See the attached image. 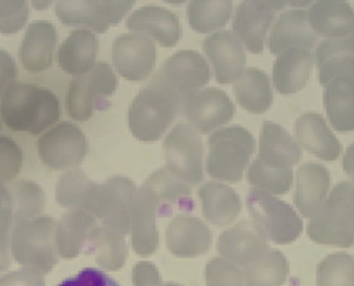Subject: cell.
<instances>
[{"label":"cell","mask_w":354,"mask_h":286,"mask_svg":"<svg viewBox=\"0 0 354 286\" xmlns=\"http://www.w3.org/2000/svg\"><path fill=\"white\" fill-rule=\"evenodd\" d=\"M181 108V102L167 91L147 84L131 103L129 128L142 140H156L169 128Z\"/></svg>","instance_id":"8992f818"},{"label":"cell","mask_w":354,"mask_h":286,"mask_svg":"<svg viewBox=\"0 0 354 286\" xmlns=\"http://www.w3.org/2000/svg\"><path fill=\"white\" fill-rule=\"evenodd\" d=\"M57 286H120L109 274L100 269L88 267L77 276L68 278Z\"/></svg>","instance_id":"836d02e7"},{"label":"cell","mask_w":354,"mask_h":286,"mask_svg":"<svg viewBox=\"0 0 354 286\" xmlns=\"http://www.w3.org/2000/svg\"><path fill=\"white\" fill-rule=\"evenodd\" d=\"M84 136L76 124L62 122L39 140V151L44 161L57 167L75 164L84 151Z\"/></svg>","instance_id":"5bb4252c"},{"label":"cell","mask_w":354,"mask_h":286,"mask_svg":"<svg viewBox=\"0 0 354 286\" xmlns=\"http://www.w3.org/2000/svg\"><path fill=\"white\" fill-rule=\"evenodd\" d=\"M209 175L228 182L241 180L255 151L253 135L241 126L233 125L215 131L209 137Z\"/></svg>","instance_id":"277c9868"},{"label":"cell","mask_w":354,"mask_h":286,"mask_svg":"<svg viewBox=\"0 0 354 286\" xmlns=\"http://www.w3.org/2000/svg\"><path fill=\"white\" fill-rule=\"evenodd\" d=\"M2 118L9 128L37 135L60 117V103L53 90L35 84L15 82L3 95Z\"/></svg>","instance_id":"7a4b0ae2"},{"label":"cell","mask_w":354,"mask_h":286,"mask_svg":"<svg viewBox=\"0 0 354 286\" xmlns=\"http://www.w3.org/2000/svg\"><path fill=\"white\" fill-rule=\"evenodd\" d=\"M118 85L111 67L100 61L84 75L74 78L68 86L66 108L74 121L86 122L93 117L94 108L111 96Z\"/></svg>","instance_id":"ba28073f"},{"label":"cell","mask_w":354,"mask_h":286,"mask_svg":"<svg viewBox=\"0 0 354 286\" xmlns=\"http://www.w3.org/2000/svg\"><path fill=\"white\" fill-rule=\"evenodd\" d=\"M207 214L218 225H227L237 218L242 203L236 192L225 185L210 184L203 189Z\"/></svg>","instance_id":"f546056e"},{"label":"cell","mask_w":354,"mask_h":286,"mask_svg":"<svg viewBox=\"0 0 354 286\" xmlns=\"http://www.w3.org/2000/svg\"><path fill=\"white\" fill-rule=\"evenodd\" d=\"M99 53V39L93 32L80 28L73 30L61 44L58 61L62 70L81 76L95 66Z\"/></svg>","instance_id":"603a6c76"},{"label":"cell","mask_w":354,"mask_h":286,"mask_svg":"<svg viewBox=\"0 0 354 286\" xmlns=\"http://www.w3.org/2000/svg\"><path fill=\"white\" fill-rule=\"evenodd\" d=\"M313 64L310 49L290 48L277 57L273 65V83L279 93H299L309 81Z\"/></svg>","instance_id":"44dd1931"},{"label":"cell","mask_w":354,"mask_h":286,"mask_svg":"<svg viewBox=\"0 0 354 286\" xmlns=\"http://www.w3.org/2000/svg\"><path fill=\"white\" fill-rule=\"evenodd\" d=\"M247 205L254 224L272 242L287 245L295 241L304 224L292 207L265 191L252 188Z\"/></svg>","instance_id":"5b68a950"},{"label":"cell","mask_w":354,"mask_h":286,"mask_svg":"<svg viewBox=\"0 0 354 286\" xmlns=\"http://www.w3.org/2000/svg\"><path fill=\"white\" fill-rule=\"evenodd\" d=\"M204 53L214 67L218 84H231L241 75L245 55L239 39L232 31H221L205 38Z\"/></svg>","instance_id":"4fadbf2b"},{"label":"cell","mask_w":354,"mask_h":286,"mask_svg":"<svg viewBox=\"0 0 354 286\" xmlns=\"http://www.w3.org/2000/svg\"><path fill=\"white\" fill-rule=\"evenodd\" d=\"M330 182L329 171L322 164L306 163L298 170L294 201L306 218H311L321 208L326 198Z\"/></svg>","instance_id":"7402d4cb"},{"label":"cell","mask_w":354,"mask_h":286,"mask_svg":"<svg viewBox=\"0 0 354 286\" xmlns=\"http://www.w3.org/2000/svg\"><path fill=\"white\" fill-rule=\"evenodd\" d=\"M309 21L317 35L330 39L353 35V10L346 1L322 0L313 3L309 12Z\"/></svg>","instance_id":"cb8c5ba5"},{"label":"cell","mask_w":354,"mask_h":286,"mask_svg":"<svg viewBox=\"0 0 354 286\" xmlns=\"http://www.w3.org/2000/svg\"><path fill=\"white\" fill-rule=\"evenodd\" d=\"M2 114H1V110H0V128H1L2 125Z\"/></svg>","instance_id":"d590c367"},{"label":"cell","mask_w":354,"mask_h":286,"mask_svg":"<svg viewBox=\"0 0 354 286\" xmlns=\"http://www.w3.org/2000/svg\"><path fill=\"white\" fill-rule=\"evenodd\" d=\"M314 242L349 248L353 245V186L351 182L337 184L307 227Z\"/></svg>","instance_id":"3957f363"},{"label":"cell","mask_w":354,"mask_h":286,"mask_svg":"<svg viewBox=\"0 0 354 286\" xmlns=\"http://www.w3.org/2000/svg\"><path fill=\"white\" fill-rule=\"evenodd\" d=\"M286 5L283 1H243L238 6L233 30L250 53H262L267 30L277 11Z\"/></svg>","instance_id":"7c38bea8"},{"label":"cell","mask_w":354,"mask_h":286,"mask_svg":"<svg viewBox=\"0 0 354 286\" xmlns=\"http://www.w3.org/2000/svg\"><path fill=\"white\" fill-rule=\"evenodd\" d=\"M317 286H354L353 257L344 253L329 255L318 265Z\"/></svg>","instance_id":"4dcf8cb0"},{"label":"cell","mask_w":354,"mask_h":286,"mask_svg":"<svg viewBox=\"0 0 354 286\" xmlns=\"http://www.w3.org/2000/svg\"><path fill=\"white\" fill-rule=\"evenodd\" d=\"M239 104L254 114L264 113L272 106L273 93L270 78L258 68L244 70L233 86Z\"/></svg>","instance_id":"4316f807"},{"label":"cell","mask_w":354,"mask_h":286,"mask_svg":"<svg viewBox=\"0 0 354 286\" xmlns=\"http://www.w3.org/2000/svg\"><path fill=\"white\" fill-rule=\"evenodd\" d=\"M208 63L198 51H177L164 62L151 84L163 89L183 103L205 87L210 79Z\"/></svg>","instance_id":"52a82bcc"},{"label":"cell","mask_w":354,"mask_h":286,"mask_svg":"<svg viewBox=\"0 0 354 286\" xmlns=\"http://www.w3.org/2000/svg\"><path fill=\"white\" fill-rule=\"evenodd\" d=\"M167 147L170 164L179 173L193 182L201 180L202 142L191 126L177 124L168 137Z\"/></svg>","instance_id":"9a60e30c"},{"label":"cell","mask_w":354,"mask_h":286,"mask_svg":"<svg viewBox=\"0 0 354 286\" xmlns=\"http://www.w3.org/2000/svg\"><path fill=\"white\" fill-rule=\"evenodd\" d=\"M182 108L187 121L202 133L230 122L236 113L230 97L216 88L198 90L187 97Z\"/></svg>","instance_id":"8fae6325"},{"label":"cell","mask_w":354,"mask_h":286,"mask_svg":"<svg viewBox=\"0 0 354 286\" xmlns=\"http://www.w3.org/2000/svg\"><path fill=\"white\" fill-rule=\"evenodd\" d=\"M290 272L285 256L276 249L268 250L259 258L244 267L245 286H281Z\"/></svg>","instance_id":"83f0119b"},{"label":"cell","mask_w":354,"mask_h":286,"mask_svg":"<svg viewBox=\"0 0 354 286\" xmlns=\"http://www.w3.org/2000/svg\"><path fill=\"white\" fill-rule=\"evenodd\" d=\"M295 134L301 146L314 156L327 162L339 158L341 143L321 114H301L295 123Z\"/></svg>","instance_id":"ffe728a7"},{"label":"cell","mask_w":354,"mask_h":286,"mask_svg":"<svg viewBox=\"0 0 354 286\" xmlns=\"http://www.w3.org/2000/svg\"><path fill=\"white\" fill-rule=\"evenodd\" d=\"M211 282L219 286H244L243 273L230 261L216 260L209 268Z\"/></svg>","instance_id":"d6a6232c"},{"label":"cell","mask_w":354,"mask_h":286,"mask_svg":"<svg viewBox=\"0 0 354 286\" xmlns=\"http://www.w3.org/2000/svg\"><path fill=\"white\" fill-rule=\"evenodd\" d=\"M302 153L298 143L281 125L265 122L259 153L250 165L248 182L255 188L277 196L287 193L293 184V166Z\"/></svg>","instance_id":"6da1fadb"},{"label":"cell","mask_w":354,"mask_h":286,"mask_svg":"<svg viewBox=\"0 0 354 286\" xmlns=\"http://www.w3.org/2000/svg\"><path fill=\"white\" fill-rule=\"evenodd\" d=\"M156 61V45L145 34H123L113 43L114 66L129 81H144L155 68Z\"/></svg>","instance_id":"30bf717a"},{"label":"cell","mask_w":354,"mask_h":286,"mask_svg":"<svg viewBox=\"0 0 354 286\" xmlns=\"http://www.w3.org/2000/svg\"><path fill=\"white\" fill-rule=\"evenodd\" d=\"M318 39L310 24L309 11L289 10L279 15L273 26L268 48L273 55H279L290 48H312Z\"/></svg>","instance_id":"e0dca14e"},{"label":"cell","mask_w":354,"mask_h":286,"mask_svg":"<svg viewBox=\"0 0 354 286\" xmlns=\"http://www.w3.org/2000/svg\"><path fill=\"white\" fill-rule=\"evenodd\" d=\"M324 87V103L330 123L336 131H353V76L336 77Z\"/></svg>","instance_id":"484cf974"},{"label":"cell","mask_w":354,"mask_h":286,"mask_svg":"<svg viewBox=\"0 0 354 286\" xmlns=\"http://www.w3.org/2000/svg\"><path fill=\"white\" fill-rule=\"evenodd\" d=\"M219 248L223 255L243 267L270 249L267 238L254 222L249 221H242L223 233Z\"/></svg>","instance_id":"ac0fdd59"},{"label":"cell","mask_w":354,"mask_h":286,"mask_svg":"<svg viewBox=\"0 0 354 286\" xmlns=\"http://www.w3.org/2000/svg\"><path fill=\"white\" fill-rule=\"evenodd\" d=\"M26 1H0V33L14 34L25 26L28 19Z\"/></svg>","instance_id":"1f68e13d"},{"label":"cell","mask_w":354,"mask_h":286,"mask_svg":"<svg viewBox=\"0 0 354 286\" xmlns=\"http://www.w3.org/2000/svg\"><path fill=\"white\" fill-rule=\"evenodd\" d=\"M57 39L53 23L37 21L28 25L19 50L21 64L27 71L42 72L53 65Z\"/></svg>","instance_id":"d6986e66"},{"label":"cell","mask_w":354,"mask_h":286,"mask_svg":"<svg viewBox=\"0 0 354 286\" xmlns=\"http://www.w3.org/2000/svg\"><path fill=\"white\" fill-rule=\"evenodd\" d=\"M232 1H192L187 7V18L192 30L208 33L224 27L232 13Z\"/></svg>","instance_id":"f1b7e54d"},{"label":"cell","mask_w":354,"mask_h":286,"mask_svg":"<svg viewBox=\"0 0 354 286\" xmlns=\"http://www.w3.org/2000/svg\"><path fill=\"white\" fill-rule=\"evenodd\" d=\"M131 31L149 35L164 48H173L180 41L182 30L178 17L168 9L150 5L134 11L127 21Z\"/></svg>","instance_id":"2e32d148"},{"label":"cell","mask_w":354,"mask_h":286,"mask_svg":"<svg viewBox=\"0 0 354 286\" xmlns=\"http://www.w3.org/2000/svg\"><path fill=\"white\" fill-rule=\"evenodd\" d=\"M18 70L15 59L8 51L0 49V97L15 82Z\"/></svg>","instance_id":"e575fe53"},{"label":"cell","mask_w":354,"mask_h":286,"mask_svg":"<svg viewBox=\"0 0 354 286\" xmlns=\"http://www.w3.org/2000/svg\"><path fill=\"white\" fill-rule=\"evenodd\" d=\"M135 1H59L56 3L57 17L68 26L90 28L104 33L111 26L118 24Z\"/></svg>","instance_id":"9c48e42d"},{"label":"cell","mask_w":354,"mask_h":286,"mask_svg":"<svg viewBox=\"0 0 354 286\" xmlns=\"http://www.w3.org/2000/svg\"><path fill=\"white\" fill-rule=\"evenodd\" d=\"M316 62L322 86L340 76H353V35L325 39L317 49Z\"/></svg>","instance_id":"d4e9b609"}]
</instances>
